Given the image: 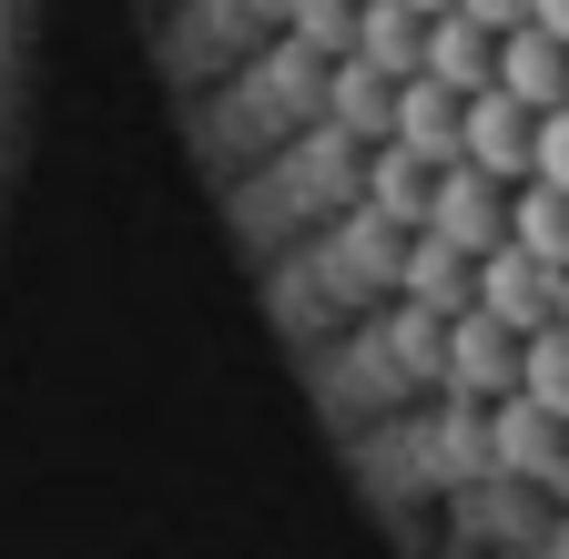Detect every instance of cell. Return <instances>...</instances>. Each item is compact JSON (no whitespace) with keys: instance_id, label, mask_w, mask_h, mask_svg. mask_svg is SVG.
<instances>
[{"instance_id":"6da1fadb","label":"cell","mask_w":569,"mask_h":559,"mask_svg":"<svg viewBox=\"0 0 569 559\" xmlns=\"http://www.w3.org/2000/svg\"><path fill=\"white\" fill-rule=\"evenodd\" d=\"M417 234H438L448 254H488V244H509V183H488V173H468V163H448L438 183H427V224Z\"/></svg>"},{"instance_id":"7a4b0ae2","label":"cell","mask_w":569,"mask_h":559,"mask_svg":"<svg viewBox=\"0 0 569 559\" xmlns=\"http://www.w3.org/2000/svg\"><path fill=\"white\" fill-rule=\"evenodd\" d=\"M468 306H478L488 326H509V336H539L549 306H559V274H549L539 254H519V244H488V254L468 264Z\"/></svg>"},{"instance_id":"3957f363","label":"cell","mask_w":569,"mask_h":559,"mask_svg":"<svg viewBox=\"0 0 569 559\" xmlns=\"http://www.w3.org/2000/svg\"><path fill=\"white\" fill-rule=\"evenodd\" d=\"M438 397H468V407L519 397V336H509V326H488L478 306H468V316H448V367H438Z\"/></svg>"},{"instance_id":"277c9868","label":"cell","mask_w":569,"mask_h":559,"mask_svg":"<svg viewBox=\"0 0 569 559\" xmlns=\"http://www.w3.org/2000/svg\"><path fill=\"white\" fill-rule=\"evenodd\" d=\"M478 428H488V468H498V478H519V488H549L559 458H569V428H559L549 407H529V397L478 407Z\"/></svg>"},{"instance_id":"5b68a950","label":"cell","mask_w":569,"mask_h":559,"mask_svg":"<svg viewBox=\"0 0 569 559\" xmlns=\"http://www.w3.org/2000/svg\"><path fill=\"white\" fill-rule=\"evenodd\" d=\"M529 122H539V112H519L498 82L468 92V102H458V163L488 173V183H529Z\"/></svg>"},{"instance_id":"8992f818","label":"cell","mask_w":569,"mask_h":559,"mask_svg":"<svg viewBox=\"0 0 569 559\" xmlns=\"http://www.w3.org/2000/svg\"><path fill=\"white\" fill-rule=\"evenodd\" d=\"M387 153L397 163H417V173H448L458 163V92H438V82H397V102H387Z\"/></svg>"},{"instance_id":"52a82bcc","label":"cell","mask_w":569,"mask_h":559,"mask_svg":"<svg viewBox=\"0 0 569 559\" xmlns=\"http://www.w3.org/2000/svg\"><path fill=\"white\" fill-rule=\"evenodd\" d=\"M488 82L509 92L519 112H559V102H569V51H559L549 31H529V21H519V31H498V61H488Z\"/></svg>"},{"instance_id":"ba28073f","label":"cell","mask_w":569,"mask_h":559,"mask_svg":"<svg viewBox=\"0 0 569 559\" xmlns=\"http://www.w3.org/2000/svg\"><path fill=\"white\" fill-rule=\"evenodd\" d=\"M488 61H498V31H478V21H458V11H438L417 31V72L438 82V92H488Z\"/></svg>"},{"instance_id":"9c48e42d","label":"cell","mask_w":569,"mask_h":559,"mask_svg":"<svg viewBox=\"0 0 569 559\" xmlns=\"http://www.w3.org/2000/svg\"><path fill=\"white\" fill-rule=\"evenodd\" d=\"M387 306H417V316H468V254H448L438 234H407L397 254V296Z\"/></svg>"},{"instance_id":"30bf717a","label":"cell","mask_w":569,"mask_h":559,"mask_svg":"<svg viewBox=\"0 0 569 559\" xmlns=\"http://www.w3.org/2000/svg\"><path fill=\"white\" fill-rule=\"evenodd\" d=\"M509 244L539 254L549 274H569V193H549V183H509Z\"/></svg>"},{"instance_id":"8fae6325","label":"cell","mask_w":569,"mask_h":559,"mask_svg":"<svg viewBox=\"0 0 569 559\" xmlns=\"http://www.w3.org/2000/svg\"><path fill=\"white\" fill-rule=\"evenodd\" d=\"M519 397H529V407H549L559 428H569V336H559V326L519 336Z\"/></svg>"},{"instance_id":"7c38bea8","label":"cell","mask_w":569,"mask_h":559,"mask_svg":"<svg viewBox=\"0 0 569 559\" xmlns=\"http://www.w3.org/2000/svg\"><path fill=\"white\" fill-rule=\"evenodd\" d=\"M529 183H549V193H569V102L529 122Z\"/></svg>"},{"instance_id":"4fadbf2b","label":"cell","mask_w":569,"mask_h":559,"mask_svg":"<svg viewBox=\"0 0 569 559\" xmlns=\"http://www.w3.org/2000/svg\"><path fill=\"white\" fill-rule=\"evenodd\" d=\"M458 21H478V31H519L529 21V0H448Z\"/></svg>"},{"instance_id":"5bb4252c","label":"cell","mask_w":569,"mask_h":559,"mask_svg":"<svg viewBox=\"0 0 569 559\" xmlns=\"http://www.w3.org/2000/svg\"><path fill=\"white\" fill-rule=\"evenodd\" d=\"M529 31H549V41L569 51V0H529Z\"/></svg>"},{"instance_id":"9a60e30c","label":"cell","mask_w":569,"mask_h":559,"mask_svg":"<svg viewBox=\"0 0 569 559\" xmlns=\"http://www.w3.org/2000/svg\"><path fill=\"white\" fill-rule=\"evenodd\" d=\"M397 11H407V21H438V11H448V0H397Z\"/></svg>"},{"instance_id":"2e32d148","label":"cell","mask_w":569,"mask_h":559,"mask_svg":"<svg viewBox=\"0 0 569 559\" xmlns=\"http://www.w3.org/2000/svg\"><path fill=\"white\" fill-rule=\"evenodd\" d=\"M549 326H559V336H569V274H559V306H549Z\"/></svg>"}]
</instances>
